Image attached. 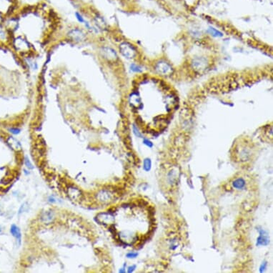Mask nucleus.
I'll list each match as a JSON object with an SVG mask.
<instances>
[{
    "instance_id": "obj_5",
    "label": "nucleus",
    "mask_w": 273,
    "mask_h": 273,
    "mask_svg": "<svg viewBox=\"0 0 273 273\" xmlns=\"http://www.w3.org/2000/svg\"><path fill=\"white\" fill-rule=\"evenodd\" d=\"M15 46L16 49L20 51H27L29 49V44L25 39L18 38L15 42Z\"/></svg>"
},
{
    "instance_id": "obj_23",
    "label": "nucleus",
    "mask_w": 273,
    "mask_h": 273,
    "mask_svg": "<svg viewBox=\"0 0 273 273\" xmlns=\"http://www.w3.org/2000/svg\"><path fill=\"white\" fill-rule=\"evenodd\" d=\"M119 272H125V270H124V268H122L121 270H119Z\"/></svg>"
},
{
    "instance_id": "obj_11",
    "label": "nucleus",
    "mask_w": 273,
    "mask_h": 273,
    "mask_svg": "<svg viewBox=\"0 0 273 273\" xmlns=\"http://www.w3.org/2000/svg\"><path fill=\"white\" fill-rule=\"evenodd\" d=\"M208 32L212 36L215 37H222V33L220 32V31H218L215 28L213 27H209Z\"/></svg>"
},
{
    "instance_id": "obj_3",
    "label": "nucleus",
    "mask_w": 273,
    "mask_h": 273,
    "mask_svg": "<svg viewBox=\"0 0 273 273\" xmlns=\"http://www.w3.org/2000/svg\"><path fill=\"white\" fill-rule=\"evenodd\" d=\"M156 70L159 74H169L172 72V68L171 67V66L168 63L162 61V62L157 63L156 66Z\"/></svg>"
},
{
    "instance_id": "obj_16",
    "label": "nucleus",
    "mask_w": 273,
    "mask_h": 273,
    "mask_svg": "<svg viewBox=\"0 0 273 273\" xmlns=\"http://www.w3.org/2000/svg\"><path fill=\"white\" fill-rule=\"evenodd\" d=\"M133 132L136 136H138V137H142V135H141L140 131H139V129L136 128L135 125L133 126Z\"/></svg>"
},
{
    "instance_id": "obj_2",
    "label": "nucleus",
    "mask_w": 273,
    "mask_h": 273,
    "mask_svg": "<svg viewBox=\"0 0 273 273\" xmlns=\"http://www.w3.org/2000/svg\"><path fill=\"white\" fill-rule=\"evenodd\" d=\"M259 233H260V236L258 237L257 244V246H267L270 243V237L268 233L265 231V230L262 229H259L258 230Z\"/></svg>"
},
{
    "instance_id": "obj_17",
    "label": "nucleus",
    "mask_w": 273,
    "mask_h": 273,
    "mask_svg": "<svg viewBox=\"0 0 273 273\" xmlns=\"http://www.w3.org/2000/svg\"><path fill=\"white\" fill-rule=\"evenodd\" d=\"M267 262H263L262 263V265H260V272H263L265 270V269L266 268H267Z\"/></svg>"
},
{
    "instance_id": "obj_24",
    "label": "nucleus",
    "mask_w": 273,
    "mask_h": 273,
    "mask_svg": "<svg viewBox=\"0 0 273 273\" xmlns=\"http://www.w3.org/2000/svg\"><path fill=\"white\" fill-rule=\"evenodd\" d=\"M2 232V229H1V227H0V232Z\"/></svg>"
},
{
    "instance_id": "obj_12",
    "label": "nucleus",
    "mask_w": 273,
    "mask_h": 273,
    "mask_svg": "<svg viewBox=\"0 0 273 273\" xmlns=\"http://www.w3.org/2000/svg\"><path fill=\"white\" fill-rule=\"evenodd\" d=\"M152 168V162L150 158H146L144 160V169L146 172H149Z\"/></svg>"
},
{
    "instance_id": "obj_25",
    "label": "nucleus",
    "mask_w": 273,
    "mask_h": 273,
    "mask_svg": "<svg viewBox=\"0 0 273 273\" xmlns=\"http://www.w3.org/2000/svg\"><path fill=\"white\" fill-rule=\"evenodd\" d=\"M0 22H1V16H0Z\"/></svg>"
},
{
    "instance_id": "obj_10",
    "label": "nucleus",
    "mask_w": 273,
    "mask_h": 273,
    "mask_svg": "<svg viewBox=\"0 0 273 273\" xmlns=\"http://www.w3.org/2000/svg\"><path fill=\"white\" fill-rule=\"evenodd\" d=\"M54 217L53 213L51 212H47L44 214V215L42 216V220L45 222H49L52 220V219Z\"/></svg>"
},
{
    "instance_id": "obj_4",
    "label": "nucleus",
    "mask_w": 273,
    "mask_h": 273,
    "mask_svg": "<svg viewBox=\"0 0 273 273\" xmlns=\"http://www.w3.org/2000/svg\"><path fill=\"white\" fill-rule=\"evenodd\" d=\"M69 37L75 41H82L84 39V34L79 29H73L69 33Z\"/></svg>"
},
{
    "instance_id": "obj_13",
    "label": "nucleus",
    "mask_w": 273,
    "mask_h": 273,
    "mask_svg": "<svg viewBox=\"0 0 273 273\" xmlns=\"http://www.w3.org/2000/svg\"><path fill=\"white\" fill-rule=\"evenodd\" d=\"M130 102L132 105L140 104V98H139V96L137 95H136V94H132L130 96Z\"/></svg>"
},
{
    "instance_id": "obj_22",
    "label": "nucleus",
    "mask_w": 273,
    "mask_h": 273,
    "mask_svg": "<svg viewBox=\"0 0 273 273\" xmlns=\"http://www.w3.org/2000/svg\"><path fill=\"white\" fill-rule=\"evenodd\" d=\"M135 268H136V266H135V265H133V266H132V267H129L128 268V272L129 273L132 272L134 271V270L135 269Z\"/></svg>"
},
{
    "instance_id": "obj_1",
    "label": "nucleus",
    "mask_w": 273,
    "mask_h": 273,
    "mask_svg": "<svg viewBox=\"0 0 273 273\" xmlns=\"http://www.w3.org/2000/svg\"><path fill=\"white\" fill-rule=\"evenodd\" d=\"M120 51L122 55H123L125 57L132 59L136 55V51L134 49L132 45L128 43H123L122 44L120 47H119Z\"/></svg>"
},
{
    "instance_id": "obj_20",
    "label": "nucleus",
    "mask_w": 273,
    "mask_h": 273,
    "mask_svg": "<svg viewBox=\"0 0 273 273\" xmlns=\"http://www.w3.org/2000/svg\"><path fill=\"white\" fill-rule=\"evenodd\" d=\"M9 131H10L11 133L15 134V135H17V134L20 132V129H19L17 128H11L9 129Z\"/></svg>"
},
{
    "instance_id": "obj_18",
    "label": "nucleus",
    "mask_w": 273,
    "mask_h": 273,
    "mask_svg": "<svg viewBox=\"0 0 273 273\" xmlns=\"http://www.w3.org/2000/svg\"><path fill=\"white\" fill-rule=\"evenodd\" d=\"M143 143H144L145 145L148 146L149 147H152L153 146V143L151 142V141L147 140V139H144V140H143Z\"/></svg>"
},
{
    "instance_id": "obj_15",
    "label": "nucleus",
    "mask_w": 273,
    "mask_h": 273,
    "mask_svg": "<svg viewBox=\"0 0 273 273\" xmlns=\"http://www.w3.org/2000/svg\"><path fill=\"white\" fill-rule=\"evenodd\" d=\"M131 69L132 70V71L136 72H140L142 71V69H141L140 67H139V66L134 65V64L131 65Z\"/></svg>"
},
{
    "instance_id": "obj_9",
    "label": "nucleus",
    "mask_w": 273,
    "mask_h": 273,
    "mask_svg": "<svg viewBox=\"0 0 273 273\" xmlns=\"http://www.w3.org/2000/svg\"><path fill=\"white\" fill-rule=\"evenodd\" d=\"M232 185L235 188L240 190L242 189V188L245 186V181H244L242 178L237 179L236 180H235L234 182H233Z\"/></svg>"
},
{
    "instance_id": "obj_14",
    "label": "nucleus",
    "mask_w": 273,
    "mask_h": 273,
    "mask_svg": "<svg viewBox=\"0 0 273 273\" xmlns=\"http://www.w3.org/2000/svg\"><path fill=\"white\" fill-rule=\"evenodd\" d=\"M25 165H26V167H27L28 169H34V166L32 165V164L31 163V162H30L29 159H28L27 157H25Z\"/></svg>"
},
{
    "instance_id": "obj_21",
    "label": "nucleus",
    "mask_w": 273,
    "mask_h": 273,
    "mask_svg": "<svg viewBox=\"0 0 273 273\" xmlns=\"http://www.w3.org/2000/svg\"><path fill=\"white\" fill-rule=\"evenodd\" d=\"M76 16H77V20H79V22H84V19L82 18V16L80 15H79L78 13H77V14H76Z\"/></svg>"
},
{
    "instance_id": "obj_7",
    "label": "nucleus",
    "mask_w": 273,
    "mask_h": 273,
    "mask_svg": "<svg viewBox=\"0 0 273 273\" xmlns=\"http://www.w3.org/2000/svg\"><path fill=\"white\" fill-rule=\"evenodd\" d=\"M10 232L11 234L16 239V240L18 241V244H20L21 239H22V234H21L20 228L15 225H12L11 226L10 228Z\"/></svg>"
},
{
    "instance_id": "obj_8",
    "label": "nucleus",
    "mask_w": 273,
    "mask_h": 273,
    "mask_svg": "<svg viewBox=\"0 0 273 273\" xmlns=\"http://www.w3.org/2000/svg\"><path fill=\"white\" fill-rule=\"evenodd\" d=\"M7 143L10 145V147L11 148H13L14 150H18L19 148H20V142H18L17 140L15 139L14 137H9L7 140Z\"/></svg>"
},
{
    "instance_id": "obj_19",
    "label": "nucleus",
    "mask_w": 273,
    "mask_h": 273,
    "mask_svg": "<svg viewBox=\"0 0 273 273\" xmlns=\"http://www.w3.org/2000/svg\"><path fill=\"white\" fill-rule=\"evenodd\" d=\"M138 255V253H129L127 254V257L128 258H135Z\"/></svg>"
},
{
    "instance_id": "obj_6",
    "label": "nucleus",
    "mask_w": 273,
    "mask_h": 273,
    "mask_svg": "<svg viewBox=\"0 0 273 273\" xmlns=\"http://www.w3.org/2000/svg\"><path fill=\"white\" fill-rule=\"evenodd\" d=\"M102 55L105 56V58L108 60H115L117 57V54L113 49L105 47L102 49Z\"/></svg>"
}]
</instances>
